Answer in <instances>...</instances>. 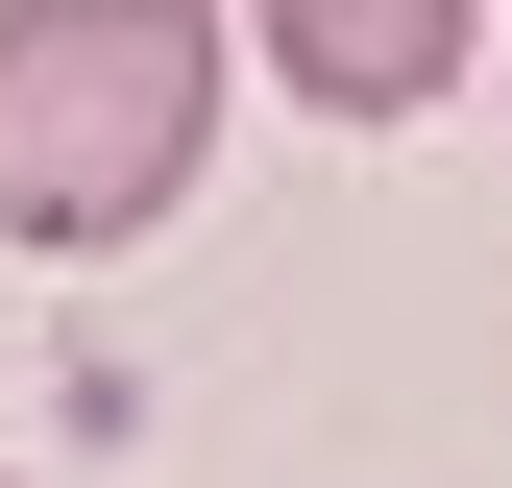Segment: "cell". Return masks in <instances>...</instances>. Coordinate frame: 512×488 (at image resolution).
I'll list each match as a JSON object with an SVG mask.
<instances>
[{
    "instance_id": "6da1fadb",
    "label": "cell",
    "mask_w": 512,
    "mask_h": 488,
    "mask_svg": "<svg viewBox=\"0 0 512 488\" xmlns=\"http://www.w3.org/2000/svg\"><path fill=\"white\" fill-rule=\"evenodd\" d=\"M220 0H0V244H147L220 147Z\"/></svg>"
},
{
    "instance_id": "7a4b0ae2",
    "label": "cell",
    "mask_w": 512,
    "mask_h": 488,
    "mask_svg": "<svg viewBox=\"0 0 512 488\" xmlns=\"http://www.w3.org/2000/svg\"><path fill=\"white\" fill-rule=\"evenodd\" d=\"M244 49L317 98V122H439L488 49V0H244Z\"/></svg>"
}]
</instances>
